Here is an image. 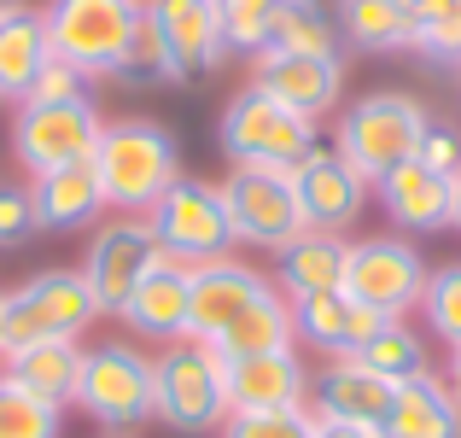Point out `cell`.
<instances>
[{
  "mask_svg": "<svg viewBox=\"0 0 461 438\" xmlns=\"http://www.w3.org/2000/svg\"><path fill=\"white\" fill-rule=\"evenodd\" d=\"M216 187H222V205H228V228L246 246L281 251L286 240L304 234V216H298V199H293V176H281V169H234Z\"/></svg>",
  "mask_w": 461,
  "mask_h": 438,
  "instance_id": "obj_12",
  "label": "cell"
},
{
  "mask_svg": "<svg viewBox=\"0 0 461 438\" xmlns=\"http://www.w3.org/2000/svg\"><path fill=\"white\" fill-rule=\"evenodd\" d=\"M339 35L362 53H397L415 41V18L403 0H339Z\"/></svg>",
  "mask_w": 461,
  "mask_h": 438,
  "instance_id": "obj_28",
  "label": "cell"
},
{
  "mask_svg": "<svg viewBox=\"0 0 461 438\" xmlns=\"http://www.w3.org/2000/svg\"><path fill=\"white\" fill-rule=\"evenodd\" d=\"M450 12H461V0H450Z\"/></svg>",
  "mask_w": 461,
  "mask_h": 438,
  "instance_id": "obj_45",
  "label": "cell"
},
{
  "mask_svg": "<svg viewBox=\"0 0 461 438\" xmlns=\"http://www.w3.org/2000/svg\"><path fill=\"white\" fill-rule=\"evenodd\" d=\"M275 281L263 269L240 258H216V263H199L193 269V310H187V339H204L211 345L240 310H251L258 298H269Z\"/></svg>",
  "mask_w": 461,
  "mask_h": 438,
  "instance_id": "obj_15",
  "label": "cell"
},
{
  "mask_svg": "<svg viewBox=\"0 0 461 438\" xmlns=\"http://www.w3.org/2000/svg\"><path fill=\"white\" fill-rule=\"evenodd\" d=\"M41 234L35 223V205H30V187H0V251H18Z\"/></svg>",
  "mask_w": 461,
  "mask_h": 438,
  "instance_id": "obj_36",
  "label": "cell"
},
{
  "mask_svg": "<svg viewBox=\"0 0 461 438\" xmlns=\"http://www.w3.org/2000/svg\"><path fill=\"white\" fill-rule=\"evenodd\" d=\"M0 438H59V409L0 380Z\"/></svg>",
  "mask_w": 461,
  "mask_h": 438,
  "instance_id": "obj_33",
  "label": "cell"
},
{
  "mask_svg": "<svg viewBox=\"0 0 461 438\" xmlns=\"http://www.w3.org/2000/svg\"><path fill=\"white\" fill-rule=\"evenodd\" d=\"M420 315H427V327L444 339V345H461V263H444V269L427 275Z\"/></svg>",
  "mask_w": 461,
  "mask_h": 438,
  "instance_id": "obj_32",
  "label": "cell"
},
{
  "mask_svg": "<svg viewBox=\"0 0 461 438\" xmlns=\"http://www.w3.org/2000/svg\"><path fill=\"white\" fill-rule=\"evenodd\" d=\"M53 59V41H47V12L18 6L6 23H0V100H30L35 77Z\"/></svg>",
  "mask_w": 461,
  "mask_h": 438,
  "instance_id": "obj_26",
  "label": "cell"
},
{
  "mask_svg": "<svg viewBox=\"0 0 461 438\" xmlns=\"http://www.w3.org/2000/svg\"><path fill=\"white\" fill-rule=\"evenodd\" d=\"M444 386H450L456 404H461V345H450V369H444Z\"/></svg>",
  "mask_w": 461,
  "mask_h": 438,
  "instance_id": "obj_42",
  "label": "cell"
},
{
  "mask_svg": "<svg viewBox=\"0 0 461 438\" xmlns=\"http://www.w3.org/2000/svg\"><path fill=\"white\" fill-rule=\"evenodd\" d=\"M94 169H100L105 205H117L129 216H147L181 181V152H176V135L164 123H152V117H117V123L100 129Z\"/></svg>",
  "mask_w": 461,
  "mask_h": 438,
  "instance_id": "obj_1",
  "label": "cell"
},
{
  "mask_svg": "<svg viewBox=\"0 0 461 438\" xmlns=\"http://www.w3.org/2000/svg\"><path fill=\"white\" fill-rule=\"evenodd\" d=\"M315 438H385L380 427H357V421H315Z\"/></svg>",
  "mask_w": 461,
  "mask_h": 438,
  "instance_id": "obj_40",
  "label": "cell"
},
{
  "mask_svg": "<svg viewBox=\"0 0 461 438\" xmlns=\"http://www.w3.org/2000/svg\"><path fill=\"white\" fill-rule=\"evenodd\" d=\"M112 77L129 82V88L181 82V77H176V59H169V47H164V30L152 23V12H140V23H135V35H129V47H123V59H117Z\"/></svg>",
  "mask_w": 461,
  "mask_h": 438,
  "instance_id": "obj_31",
  "label": "cell"
},
{
  "mask_svg": "<svg viewBox=\"0 0 461 438\" xmlns=\"http://www.w3.org/2000/svg\"><path fill=\"white\" fill-rule=\"evenodd\" d=\"M315 397V421H357V427H385L397 386L380 380L374 369H362L357 357H333L310 386Z\"/></svg>",
  "mask_w": 461,
  "mask_h": 438,
  "instance_id": "obj_18",
  "label": "cell"
},
{
  "mask_svg": "<svg viewBox=\"0 0 461 438\" xmlns=\"http://www.w3.org/2000/svg\"><path fill=\"white\" fill-rule=\"evenodd\" d=\"M251 88H263L269 100H281L286 112L298 117H327L339 105V88H345V59L327 53H269L263 47L251 59Z\"/></svg>",
  "mask_w": 461,
  "mask_h": 438,
  "instance_id": "obj_14",
  "label": "cell"
},
{
  "mask_svg": "<svg viewBox=\"0 0 461 438\" xmlns=\"http://www.w3.org/2000/svg\"><path fill=\"white\" fill-rule=\"evenodd\" d=\"M0 304H6V292H0Z\"/></svg>",
  "mask_w": 461,
  "mask_h": 438,
  "instance_id": "obj_47",
  "label": "cell"
},
{
  "mask_svg": "<svg viewBox=\"0 0 461 438\" xmlns=\"http://www.w3.org/2000/svg\"><path fill=\"white\" fill-rule=\"evenodd\" d=\"M293 304L281 298V292H269V298H258L251 310H240L234 322L222 327V333L211 339V351L222 362H246V357H269V351H293Z\"/></svg>",
  "mask_w": 461,
  "mask_h": 438,
  "instance_id": "obj_27",
  "label": "cell"
},
{
  "mask_svg": "<svg viewBox=\"0 0 461 438\" xmlns=\"http://www.w3.org/2000/svg\"><path fill=\"white\" fill-rule=\"evenodd\" d=\"M357 362H362V369H374L380 380H392V386H403V380H420V374H432V362H427V345H420V333H415V327H403V322H385L380 333H374L368 345L357 351Z\"/></svg>",
  "mask_w": 461,
  "mask_h": 438,
  "instance_id": "obj_30",
  "label": "cell"
},
{
  "mask_svg": "<svg viewBox=\"0 0 461 438\" xmlns=\"http://www.w3.org/2000/svg\"><path fill=\"white\" fill-rule=\"evenodd\" d=\"M427 258L409 246L403 234H374V240H350L345 258V292L368 310H380L385 322H403L409 310H420L427 292Z\"/></svg>",
  "mask_w": 461,
  "mask_h": 438,
  "instance_id": "obj_10",
  "label": "cell"
},
{
  "mask_svg": "<svg viewBox=\"0 0 461 438\" xmlns=\"http://www.w3.org/2000/svg\"><path fill=\"white\" fill-rule=\"evenodd\" d=\"M164 263V246H158L147 216H117V223H100V234L88 240V258H82V281L94 287V304L100 315H123V304L135 298V287Z\"/></svg>",
  "mask_w": 461,
  "mask_h": 438,
  "instance_id": "obj_11",
  "label": "cell"
},
{
  "mask_svg": "<svg viewBox=\"0 0 461 438\" xmlns=\"http://www.w3.org/2000/svg\"><path fill=\"white\" fill-rule=\"evenodd\" d=\"M152 421L169 433H211L228 421V362L204 339H176L152 357Z\"/></svg>",
  "mask_w": 461,
  "mask_h": 438,
  "instance_id": "obj_3",
  "label": "cell"
},
{
  "mask_svg": "<svg viewBox=\"0 0 461 438\" xmlns=\"http://www.w3.org/2000/svg\"><path fill=\"white\" fill-rule=\"evenodd\" d=\"M187 310H193V269H181V263L164 258L147 281L135 287V298L123 304L117 322H129L135 333H147V339L176 345V339H187Z\"/></svg>",
  "mask_w": 461,
  "mask_h": 438,
  "instance_id": "obj_23",
  "label": "cell"
},
{
  "mask_svg": "<svg viewBox=\"0 0 461 438\" xmlns=\"http://www.w3.org/2000/svg\"><path fill=\"white\" fill-rule=\"evenodd\" d=\"M403 12H409V18H415V30H420V23L444 18V12H450V0H403Z\"/></svg>",
  "mask_w": 461,
  "mask_h": 438,
  "instance_id": "obj_41",
  "label": "cell"
},
{
  "mask_svg": "<svg viewBox=\"0 0 461 438\" xmlns=\"http://www.w3.org/2000/svg\"><path fill=\"white\" fill-rule=\"evenodd\" d=\"M12 12H18V0H0V23H6V18H12Z\"/></svg>",
  "mask_w": 461,
  "mask_h": 438,
  "instance_id": "obj_44",
  "label": "cell"
},
{
  "mask_svg": "<svg viewBox=\"0 0 461 438\" xmlns=\"http://www.w3.org/2000/svg\"><path fill=\"white\" fill-rule=\"evenodd\" d=\"M100 105L94 100H18V117H12V152L30 176H47V169L65 164H88L100 152Z\"/></svg>",
  "mask_w": 461,
  "mask_h": 438,
  "instance_id": "obj_9",
  "label": "cell"
},
{
  "mask_svg": "<svg viewBox=\"0 0 461 438\" xmlns=\"http://www.w3.org/2000/svg\"><path fill=\"white\" fill-rule=\"evenodd\" d=\"M94 322H100V304L82 269H41L0 304V357L41 345V339H77Z\"/></svg>",
  "mask_w": 461,
  "mask_h": 438,
  "instance_id": "obj_5",
  "label": "cell"
},
{
  "mask_svg": "<svg viewBox=\"0 0 461 438\" xmlns=\"http://www.w3.org/2000/svg\"><path fill=\"white\" fill-rule=\"evenodd\" d=\"M158 246H164L169 263L181 269H199V263H216L228 258L234 246V228H228V205H222V187L216 181H187L181 176L176 187L147 211Z\"/></svg>",
  "mask_w": 461,
  "mask_h": 438,
  "instance_id": "obj_7",
  "label": "cell"
},
{
  "mask_svg": "<svg viewBox=\"0 0 461 438\" xmlns=\"http://www.w3.org/2000/svg\"><path fill=\"white\" fill-rule=\"evenodd\" d=\"M216 6H222L228 47H240V53L258 59L263 41H269V18H275V6H281V0H216Z\"/></svg>",
  "mask_w": 461,
  "mask_h": 438,
  "instance_id": "obj_35",
  "label": "cell"
},
{
  "mask_svg": "<svg viewBox=\"0 0 461 438\" xmlns=\"http://www.w3.org/2000/svg\"><path fill=\"white\" fill-rule=\"evenodd\" d=\"M374 193H380V211L403 234H438V228H450V176H432L420 158H409L392 176H380Z\"/></svg>",
  "mask_w": 461,
  "mask_h": 438,
  "instance_id": "obj_20",
  "label": "cell"
},
{
  "mask_svg": "<svg viewBox=\"0 0 461 438\" xmlns=\"http://www.w3.org/2000/svg\"><path fill=\"white\" fill-rule=\"evenodd\" d=\"M0 362H6L0 380H12L18 392H30V397H41L47 409L65 415V409L77 404V374H82V345H77V339H41V345L6 351Z\"/></svg>",
  "mask_w": 461,
  "mask_h": 438,
  "instance_id": "obj_22",
  "label": "cell"
},
{
  "mask_svg": "<svg viewBox=\"0 0 461 438\" xmlns=\"http://www.w3.org/2000/svg\"><path fill=\"white\" fill-rule=\"evenodd\" d=\"M216 141H222V152H228L234 169H281V176H293L315 146H321L310 117L286 112L281 100H269V94L251 88V82L228 100Z\"/></svg>",
  "mask_w": 461,
  "mask_h": 438,
  "instance_id": "obj_4",
  "label": "cell"
},
{
  "mask_svg": "<svg viewBox=\"0 0 461 438\" xmlns=\"http://www.w3.org/2000/svg\"><path fill=\"white\" fill-rule=\"evenodd\" d=\"M77 409L94 415L100 427L123 433L135 421L152 415V357L123 339L82 351V374H77Z\"/></svg>",
  "mask_w": 461,
  "mask_h": 438,
  "instance_id": "obj_8",
  "label": "cell"
},
{
  "mask_svg": "<svg viewBox=\"0 0 461 438\" xmlns=\"http://www.w3.org/2000/svg\"><path fill=\"white\" fill-rule=\"evenodd\" d=\"M310 374L298 351H269V357L228 362V415L234 409H304Z\"/></svg>",
  "mask_w": 461,
  "mask_h": 438,
  "instance_id": "obj_21",
  "label": "cell"
},
{
  "mask_svg": "<svg viewBox=\"0 0 461 438\" xmlns=\"http://www.w3.org/2000/svg\"><path fill=\"white\" fill-rule=\"evenodd\" d=\"M286 304H293V333L304 339V345L327 351V357H357V351L385 327V315L368 310V304H357L345 287L339 292H310V298H286Z\"/></svg>",
  "mask_w": 461,
  "mask_h": 438,
  "instance_id": "obj_17",
  "label": "cell"
},
{
  "mask_svg": "<svg viewBox=\"0 0 461 438\" xmlns=\"http://www.w3.org/2000/svg\"><path fill=\"white\" fill-rule=\"evenodd\" d=\"M415 158L432 169V176H461V129H450V123H427V135H420V146H415Z\"/></svg>",
  "mask_w": 461,
  "mask_h": 438,
  "instance_id": "obj_38",
  "label": "cell"
},
{
  "mask_svg": "<svg viewBox=\"0 0 461 438\" xmlns=\"http://www.w3.org/2000/svg\"><path fill=\"white\" fill-rule=\"evenodd\" d=\"M385 438H461V404L438 374H420L403 380L392 397V415H385Z\"/></svg>",
  "mask_w": 461,
  "mask_h": 438,
  "instance_id": "obj_25",
  "label": "cell"
},
{
  "mask_svg": "<svg viewBox=\"0 0 461 438\" xmlns=\"http://www.w3.org/2000/svg\"><path fill=\"white\" fill-rule=\"evenodd\" d=\"M30 205H35L41 234H77V228H94V223H100V211H105L94 158H88V164L47 169V176H30Z\"/></svg>",
  "mask_w": 461,
  "mask_h": 438,
  "instance_id": "obj_19",
  "label": "cell"
},
{
  "mask_svg": "<svg viewBox=\"0 0 461 438\" xmlns=\"http://www.w3.org/2000/svg\"><path fill=\"white\" fill-rule=\"evenodd\" d=\"M293 199H298L304 228H315V234H345V228H357L362 205H368V181L333 146H315L304 164L293 169Z\"/></svg>",
  "mask_w": 461,
  "mask_h": 438,
  "instance_id": "obj_13",
  "label": "cell"
},
{
  "mask_svg": "<svg viewBox=\"0 0 461 438\" xmlns=\"http://www.w3.org/2000/svg\"><path fill=\"white\" fill-rule=\"evenodd\" d=\"M339 18L321 6V0H281L269 18V53H327L339 59Z\"/></svg>",
  "mask_w": 461,
  "mask_h": 438,
  "instance_id": "obj_29",
  "label": "cell"
},
{
  "mask_svg": "<svg viewBox=\"0 0 461 438\" xmlns=\"http://www.w3.org/2000/svg\"><path fill=\"white\" fill-rule=\"evenodd\" d=\"M140 12H147V0H53V12H47L53 59L77 65L88 82L112 77L135 23H140Z\"/></svg>",
  "mask_w": 461,
  "mask_h": 438,
  "instance_id": "obj_6",
  "label": "cell"
},
{
  "mask_svg": "<svg viewBox=\"0 0 461 438\" xmlns=\"http://www.w3.org/2000/svg\"><path fill=\"white\" fill-rule=\"evenodd\" d=\"M152 23L164 30V47L176 59V77L193 82L222 65L228 35H222V6L216 0H147Z\"/></svg>",
  "mask_w": 461,
  "mask_h": 438,
  "instance_id": "obj_16",
  "label": "cell"
},
{
  "mask_svg": "<svg viewBox=\"0 0 461 438\" xmlns=\"http://www.w3.org/2000/svg\"><path fill=\"white\" fill-rule=\"evenodd\" d=\"M345 258H350L345 234H315V228H304L298 240H286V246L275 251V292H281V298L339 292L345 287Z\"/></svg>",
  "mask_w": 461,
  "mask_h": 438,
  "instance_id": "obj_24",
  "label": "cell"
},
{
  "mask_svg": "<svg viewBox=\"0 0 461 438\" xmlns=\"http://www.w3.org/2000/svg\"><path fill=\"white\" fill-rule=\"evenodd\" d=\"M427 123H432V117H427V105H420L415 94H397V88L362 94L357 105H345V112H339L333 152L374 187L380 176H392L397 164H409V158H415Z\"/></svg>",
  "mask_w": 461,
  "mask_h": 438,
  "instance_id": "obj_2",
  "label": "cell"
},
{
  "mask_svg": "<svg viewBox=\"0 0 461 438\" xmlns=\"http://www.w3.org/2000/svg\"><path fill=\"white\" fill-rule=\"evenodd\" d=\"M409 47H415L420 59H432V65H461V12H444V18L420 23Z\"/></svg>",
  "mask_w": 461,
  "mask_h": 438,
  "instance_id": "obj_37",
  "label": "cell"
},
{
  "mask_svg": "<svg viewBox=\"0 0 461 438\" xmlns=\"http://www.w3.org/2000/svg\"><path fill=\"white\" fill-rule=\"evenodd\" d=\"M30 100H47V105H65V100H88V77H82L77 65H65V59H47V70L35 77Z\"/></svg>",
  "mask_w": 461,
  "mask_h": 438,
  "instance_id": "obj_39",
  "label": "cell"
},
{
  "mask_svg": "<svg viewBox=\"0 0 461 438\" xmlns=\"http://www.w3.org/2000/svg\"><path fill=\"white\" fill-rule=\"evenodd\" d=\"M222 438H315L310 409H234L222 421Z\"/></svg>",
  "mask_w": 461,
  "mask_h": 438,
  "instance_id": "obj_34",
  "label": "cell"
},
{
  "mask_svg": "<svg viewBox=\"0 0 461 438\" xmlns=\"http://www.w3.org/2000/svg\"><path fill=\"white\" fill-rule=\"evenodd\" d=\"M112 438H129V433H112Z\"/></svg>",
  "mask_w": 461,
  "mask_h": 438,
  "instance_id": "obj_46",
  "label": "cell"
},
{
  "mask_svg": "<svg viewBox=\"0 0 461 438\" xmlns=\"http://www.w3.org/2000/svg\"><path fill=\"white\" fill-rule=\"evenodd\" d=\"M450 228H461V176L450 181Z\"/></svg>",
  "mask_w": 461,
  "mask_h": 438,
  "instance_id": "obj_43",
  "label": "cell"
}]
</instances>
